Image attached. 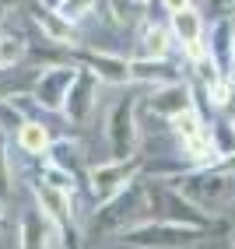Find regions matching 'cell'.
<instances>
[{
	"mask_svg": "<svg viewBox=\"0 0 235 249\" xmlns=\"http://www.w3.org/2000/svg\"><path fill=\"white\" fill-rule=\"evenodd\" d=\"M102 7H106V0H60V4H56V14H60L63 21L85 28V21L91 18V14H98Z\"/></svg>",
	"mask_w": 235,
	"mask_h": 249,
	"instance_id": "18",
	"label": "cell"
},
{
	"mask_svg": "<svg viewBox=\"0 0 235 249\" xmlns=\"http://www.w3.org/2000/svg\"><path fill=\"white\" fill-rule=\"evenodd\" d=\"M98 88H102V81H98L91 71H81L77 67V77H74L71 91H67V102H63L60 116L71 126H81L95 112V106H98Z\"/></svg>",
	"mask_w": 235,
	"mask_h": 249,
	"instance_id": "9",
	"label": "cell"
},
{
	"mask_svg": "<svg viewBox=\"0 0 235 249\" xmlns=\"http://www.w3.org/2000/svg\"><path fill=\"white\" fill-rule=\"evenodd\" d=\"M144 4H147V0H144Z\"/></svg>",
	"mask_w": 235,
	"mask_h": 249,
	"instance_id": "25",
	"label": "cell"
},
{
	"mask_svg": "<svg viewBox=\"0 0 235 249\" xmlns=\"http://www.w3.org/2000/svg\"><path fill=\"white\" fill-rule=\"evenodd\" d=\"M109 21L120 28H141L147 21V4L144 0H106Z\"/></svg>",
	"mask_w": 235,
	"mask_h": 249,
	"instance_id": "17",
	"label": "cell"
},
{
	"mask_svg": "<svg viewBox=\"0 0 235 249\" xmlns=\"http://www.w3.org/2000/svg\"><path fill=\"white\" fill-rule=\"evenodd\" d=\"M39 179L46 182V186H53V190L67 193V196H77V190H81L77 176H74V172H67V169H60V165H53V161H46V165H42Z\"/></svg>",
	"mask_w": 235,
	"mask_h": 249,
	"instance_id": "19",
	"label": "cell"
},
{
	"mask_svg": "<svg viewBox=\"0 0 235 249\" xmlns=\"http://www.w3.org/2000/svg\"><path fill=\"white\" fill-rule=\"evenodd\" d=\"M197 106V95L190 88V81H176V85H162V88H151V95L144 98V109L155 116V120L169 123L172 116H179L182 109Z\"/></svg>",
	"mask_w": 235,
	"mask_h": 249,
	"instance_id": "11",
	"label": "cell"
},
{
	"mask_svg": "<svg viewBox=\"0 0 235 249\" xmlns=\"http://www.w3.org/2000/svg\"><path fill=\"white\" fill-rule=\"evenodd\" d=\"M169 28L176 36V46H182V56H186L190 67L200 60H207V21H204V14H200L197 4L169 14Z\"/></svg>",
	"mask_w": 235,
	"mask_h": 249,
	"instance_id": "8",
	"label": "cell"
},
{
	"mask_svg": "<svg viewBox=\"0 0 235 249\" xmlns=\"http://www.w3.org/2000/svg\"><path fill=\"white\" fill-rule=\"evenodd\" d=\"M4 204H7V200H0V218H4Z\"/></svg>",
	"mask_w": 235,
	"mask_h": 249,
	"instance_id": "24",
	"label": "cell"
},
{
	"mask_svg": "<svg viewBox=\"0 0 235 249\" xmlns=\"http://www.w3.org/2000/svg\"><path fill=\"white\" fill-rule=\"evenodd\" d=\"M14 144L21 147L28 158H46L49 155V144H53V130H49L42 120H28L14 130Z\"/></svg>",
	"mask_w": 235,
	"mask_h": 249,
	"instance_id": "16",
	"label": "cell"
},
{
	"mask_svg": "<svg viewBox=\"0 0 235 249\" xmlns=\"http://www.w3.org/2000/svg\"><path fill=\"white\" fill-rule=\"evenodd\" d=\"M207 60L217 71V77H232L235 81V21L228 14L217 18L207 28Z\"/></svg>",
	"mask_w": 235,
	"mask_h": 249,
	"instance_id": "10",
	"label": "cell"
},
{
	"mask_svg": "<svg viewBox=\"0 0 235 249\" xmlns=\"http://www.w3.org/2000/svg\"><path fill=\"white\" fill-rule=\"evenodd\" d=\"M144 211V182L137 179L133 186H127L123 193H116L112 200L106 204H98L91 211V218H88V235L98 239V235H120V231H127L130 225H137L141 221V214Z\"/></svg>",
	"mask_w": 235,
	"mask_h": 249,
	"instance_id": "4",
	"label": "cell"
},
{
	"mask_svg": "<svg viewBox=\"0 0 235 249\" xmlns=\"http://www.w3.org/2000/svg\"><path fill=\"white\" fill-rule=\"evenodd\" d=\"M172 186L193 200L204 214L217 218L225 207L235 204V176L232 172H217V169H186V172H176V176H165Z\"/></svg>",
	"mask_w": 235,
	"mask_h": 249,
	"instance_id": "1",
	"label": "cell"
},
{
	"mask_svg": "<svg viewBox=\"0 0 235 249\" xmlns=\"http://www.w3.org/2000/svg\"><path fill=\"white\" fill-rule=\"evenodd\" d=\"M106 144L109 158H133L141 151V95L133 85L106 109Z\"/></svg>",
	"mask_w": 235,
	"mask_h": 249,
	"instance_id": "2",
	"label": "cell"
},
{
	"mask_svg": "<svg viewBox=\"0 0 235 249\" xmlns=\"http://www.w3.org/2000/svg\"><path fill=\"white\" fill-rule=\"evenodd\" d=\"M193 0H162V7H165V14H176V11H182V7H190Z\"/></svg>",
	"mask_w": 235,
	"mask_h": 249,
	"instance_id": "21",
	"label": "cell"
},
{
	"mask_svg": "<svg viewBox=\"0 0 235 249\" xmlns=\"http://www.w3.org/2000/svg\"><path fill=\"white\" fill-rule=\"evenodd\" d=\"M130 77H133V85L162 88V85L186 81V71H182L172 56H169V60H141V56H133V60H130Z\"/></svg>",
	"mask_w": 235,
	"mask_h": 249,
	"instance_id": "13",
	"label": "cell"
},
{
	"mask_svg": "<svg viewBox=\"0 0 235 249\" xmlns=\"http://www.w3.org/2000/svg\"><path fill=\"white\" fill-rule=\"evenodd\" d=\"M74 63L81 71H91L109 88H130L133 85V77H130V56H120V53H112V49L74 46Z\"/></svg>",
	"mask_w": 235,
	"mask_h": 249,
	"instance_id": "6",
	"label": "cell"
},
{
	"mask_svg": "<svg viewBox=\"0 0 235 249\" xmlns=\"http://www.w3.org/2000/svg\"><path fill=\"white\" fill-rule=\"evenodd\" d=\"M228 242H232V249H235V228H232V239H228Z\"/></svg>",
	"mask_w": 235,
	"mask_h": 249,
	"instance_id": "23",
	"label": "cell"
},
{
	"mask_svg": "<svg viewBox=\"0 0 235 249\" xmlns=\"http://www.w3.org/2000/svg\"><path fill=\"white\" fill-rule=\"evenodd\" d=\"M228 4H232V14H228V18H235V0H228Z\"/></svg>",
	"mask_w": 235,
	"mask_h": 249,
	"instance_id": "22",
	"label": "cell"
},
{
	"mask_svg": "<svg viewBox=\"0 0 235 249\" xmlns=\"http://www.w3.org/2000/svg\"><path fill=\"white\" fill-rule=\"evenodd\" d=\"M207 235H211V231L193 228V225L147 218V221L130 225L116 239H120L123 246H130V249H186V246H197L200 239H207Z\"/></svg>",
	"mask_w": 235,
	"mask_h": 249,
	"instance_id": "3",
	"label": "cell"
},
{
	"mask_svg": "<svg viewBox=\"0 0 235 249\" xmlns=\"http://www.w3.org/2000/svg\"><path fill=\"white\" fill-rule=\"evenodd\" d=\"M18 239H21V249H63L60 246V228L49 221L36 204L25 211Z\"/></svg>",
	"mask_w": 235,
	"mask_h": 249,
	"instance_id": "12",
	"label": "cell"
},
{
	"mask_svg": "<svg viewBox=\"0 0 235 249\" xmlns=\"http://www.w3.org/2000/svg\"><path fill=\"white\" fill-rule=\"evenodd\" d=\"M32 25L42 32V39H46V42H56V46H67V49L81 46V28L71 25V21H63L56 11L42 7L39 0L32 4Z\"/></svg>",
	"mask_w": 235,
	"mask_h": 249,
	"instance_id": "14",
	"label": "cell"
},
{
	"mask_svg": "<svg viewBox=\"0 0 235 249\" xmlns=\"http://www.w3.org/2000/svg\"><path fill=\"white\" fill-rule=\"evenodd\" d=\"M11 196V158H7V137L0 130V200Z\"/></svg>",
	"mask_w": 235,
	"mask_h": 249,
	"instance_id": "20",
	"label": "cell"
},
{
	"mask_svg": "<svg viewBox=\"0 0 235 249\" xmlns=\"http://www.w3.org/2000/svg\"><path fill=\"white\" fill-rule=\"evenodd\" d=\"M176 49V36L169 21H144L141 25V39H137V56L141 60H169Z\"/></svg>",
	"mask_w": 235,
	"mask_h": 249,
	"instance_id": "15",
	"label": "cell"
},
{
	"mask_svg": "<svg viewBox=\"0 0 235 249\" xmlns=\"http://www.w3.org/2000/svg\"><path fill=\"white\" fill-rule=\"evenodd\" d=\"M144 172V155L137 151L133 158H109V161H98V165H88L85 172V182L95 196V204H106L112 200L116 193H123L127 186L141 179Z\"/></svg>",
	"mask_w": 235,
	"mask_h": 249,
	"instance_id": "5",
	"label": "cell"
},
{
	"mask_svg": "<svg viewBox=\"0 0 235 249\" xmlns=\"http://www.w3.org/2000/svg\"><path fill=\"white\" fill-rule=\"evenodd\" d=\"M77 77V67H42L28 85V102L39 106L42 112H60L67 102V91H71Z\"/></svg>",
	"mask_w": 235,
	"mask_h": 249,
	"instance_id": "7",
	"label": "cell"
}]
</instances>
